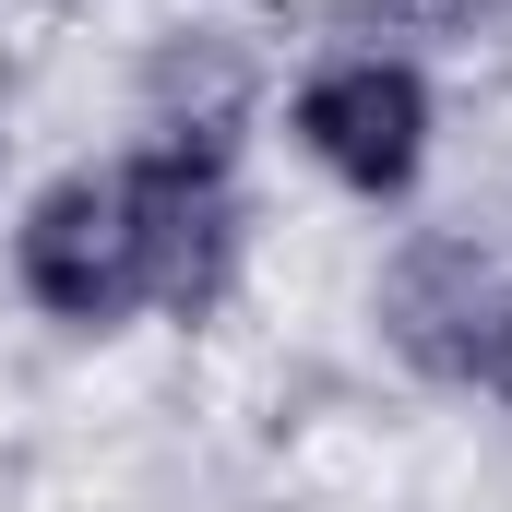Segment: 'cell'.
<instances>
[{"label":"cell","instance_id":"4","mask_svg":"<svg viewBox=\"0 0 512 512\" xmlns=\"http://www.w3.org/2000/svg\"><path fill=\"white\" fill-rule=\"evenodd\" d=\"M501 310H512V262L477 227H405L370 262V334L417 393H489Z\"/></svg>","mask_w":512,"mask_h":512},{"label":"cell","instance_id":"2","mask_svg":"<svg viewBox=\"0 0 512 512\" xmlns=\"http://www.w3.org/2000/svg\"><path fill=\"white\" fill-rule=\"evenodd\" d=\"M0 286H12L24 322H48L72 346H108V334H143L155 322L120 155H60L48 179L12 191V215H0Z\"/></svg>","mask_w":512,"mask_h":512},{"label":"cell","instance_id":"6","mask_svg":"<svg viewBox=\"0 0 512 512\" xmlns=\"http://www.w3.org/2000/svg\"><path fill=\"white\" fill-rule=\"evenodd\" d=\"M370 36H393V48H501L512 36V0H370Z\"/></svg>","mask_w":512,"mask_h":512},{"label":"cell","instance_id":"1","mask_svg":"<svg viewBox=\"0 0 512 512\" xmlns=\"http://www.w3.org/2000/svg\"><path fill=\"white\" fill-rule=\"evenodd\" d=\"M274 131H286V155H298L334 203H358V215H417V191H429V167H441V84H429V60L393 48V36H334V48H310V60L274 84Z\"/></svg>","mask_w":512,"mask_h":512},{"label":"cell","instance_id":"7","mask_svg":"<svg viewBox=\"0 0 512 512\" xmlns=\"http://www.w3.org/2000/svg\"><path fill=\"white\" fill-rule=\"evenodd\" d=\"M489 405H512V310H501V346H489Z\"/></svg>","mask_w":512,"mask_h":512},{"label":"cell","instance_id":"3","mask_svg":"<svg viewBox=\"0 0 512 512\" xmlns=\"http://www.w3.org/2000/svg\"><path fill=\"white\" fill-rule=\"evenodd\" d=\"M131 179V227H143V286H155V322L203 334L227 322L239 274H251V143H215V131H131L108 143Z\"/></svg>","mask_w":512,"mask_h":512},{"label":"cell","instance_id":"5","mask_svg":"<svg viewBox=\"0 0 512 512\" xmlns=\"http://www.w3.org/2000/svg\"><path fill=\"white\" fill-rule=\"evenodd\" d=\"M274 120V84L239 48V24H167L131 72V131H215V143H251Z\"/></svg>","mask_w":512,"mask_h":512},{"label":"cell","instance_id":"8","mask_svg":"<svg viewBox=\"0 0 512 512\" xmlns=\"http://www.w3.org/2000/svg\"><path fill=\"white\" fill-rule=\"evenodd\" d=\"M0 179H12V120H0Z\"/></svg>","mask_w":512,"mask_h":512}]
</instances>
